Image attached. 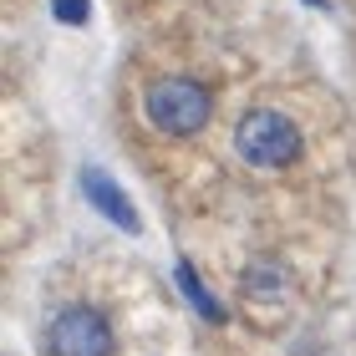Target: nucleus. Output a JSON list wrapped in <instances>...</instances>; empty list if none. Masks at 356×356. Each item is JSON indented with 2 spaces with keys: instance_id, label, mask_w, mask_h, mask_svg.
<instances>
[{
  "instance_id": "nucleus-1",
  "label": "nucleus",
  "mask_w": 356,
  "mask_h": 356,
  "mask_svg": "<svg viewBox=\"0 0 356 356\" xmlns=\"http://www.w3.org/2000/svg\"><path fill=\"white\" fill-rule=\"evenodd\" d=\"M143 112L163 138H193V133H204L214 102H209V87L193 82V76H158L148 97H143Z\"/></svg>"
},
{
  "instance_id": "nucleus-2",
  "label": "nucleus",
  "mask_w": 356,
  "mask_h": 356,
  "mask_svg": "<svg viewBox=\"0 0 356 356\" xmlns=\"http://www.w3.org/2000/svg\"><path fill=\"white\" fill-rule=\"evenodd\" d=\"M234 153L250 168H290L300 158V127L275 107H254L234 127Z\"/></svg>"
},
{
  "instance_id": "nucleus-3",
  "label": "nucleus",
  "mask_w": 356,
  "mask_h": 356,
  "mask_svg": "<svg viewBox=\"0 0 356 356\" xmlns=\"http://www.w3.org/2000/svg\"><path fill=\"white\" fill-rule=\"evenodd\" d=\"M112 326L97 305H67L46 326V351L51 356H112Z\"/></svg>"
},
{
  "instance_id": "nucleus-4",
  "label": "nucleus",
  "mask_w": 356,
  "mask_h": 356,
  "mask_svg": "<svg viewBox=\"0 0 356 356\" xmlns=\"http://www.w3.org/2000/svg\"><path fill=\"white\" fill-rule=\"evenodd\" d=\"M82 193H87V204L97 209V214H102L107 224H118L122 234H143V214L102 168H82Z\"/></svg>"
},
{
  "instance_id": "nucleus-5",
  "label": "nucleus",
  "mask_w": 356,
  "mask_h": 356,
  "mask_svg": "<svg viewBox=\"0 0 356 356\" xmlns=\"http://www.w3.org/2000/svg\"><path fill=\"white\" fill-rule=\"evenodd\" d=\"M173 275H178V290L188 296L193 311H199L204 321H214V326H219V321H224V305H219L214 296H209V285L199 280V275H193V265H188V260H178V265H173Z\"/></svg>"
},
{
  "instance_id": "nucleus-6",
  "label": "nucleus",
  "mask_w": 356,
  "mask_h": 356,
  "mask_svg": "<svg viewBox=\"0 0 356 356\" xmlns=\"http://www.w3.org/2000/svg\"><path fill=\"white\" fill-rule=\"evenodd\" d=\"M245 285L254 290V296H285V275L275 270V265H254Z\"/></svg>"
},
{
  "instance_id": "nucleus-7",
  "label": "nucleus",
  "mask_w": 356,
  "mask_h": 356,
  "mask_svg": "<svg viewBox=\"0 0 356 356\" xmlns=\"http://www.w3.org/2000/svg\"><path fill=\"white\" fill-rule=\"evenodd\" d=\"M51 15H56L61 26H87L92 6H87V0H51Z\"/></svg>"
},
{
  "instance_id": "nucleus-8",
  "label": "nucleus",
  "mask_w": 356,
  "mask_h": 356,
  "mask_svg": "<svg viewBox=\"0 0 356 356\" xmlns=\"http://www.w3.org/2000/svg\"><path fill=\"white\" fill-rule=\"evenodd\" d=\"M305 6H316V10H321V6H326V0H305Z\"/></svg>"
}]
</instances>
